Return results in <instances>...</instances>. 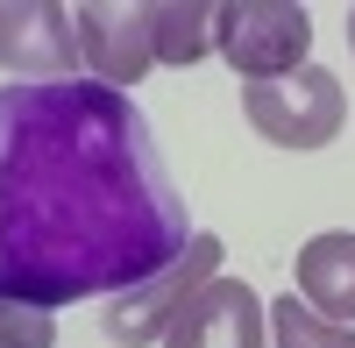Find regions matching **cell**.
<instances>
[{
  "label": "cell",
  "mask_w": 355,
  "mask_h": 348,
  "mask_svg": "<svg viewBox=\"0 0 355 348\" xmlns=\"http://www.w3.org/2000/svg\"><path fill=\"white\" fill-rule=\"evenodd\" d=\"M192 242L157 128L100 78L0 85V299L71 306L157 277Z\"/></svg>",
  "instance_id": "1"
},
{
  "label": "cell",
  "mask_w": 355,
  "mask_h": 348,
  "mask_svg": "<svg viewBox=\"0 0 355 348\" xmlns=\"http://www.w3.org/2000/svg\"><path fill=\"white\" fill-rule=\"evenodd\" d=\"M214 277H220V235H192L178 263H164L157 277H142V284H128V292H114V299L100 306L107 341H121V348H157V341L178 327V313H185Z\"/></svg>",
  "instance_id": "2"
},
{
  "label": "cell",
  "mask_w": 355,
  "mask_h": 348,
  "mask_svg": "<svg viewBox=\"0 0 355 348\" xmlns=\"http://www.w3.org/2000/svg\"><path fill=\"white\" fill-rule=\"evenodd\" d=\"M214 50L242 71V85L291 78V71H306L313 15L299 0H220L214 8Z\"/></svg>",
  "instance_id": "3"
},
{
  "label": "cell",
  "mask_w": 355,
  "mask_h": 348,
  "mask_svg": "<svg viewBox=\"0 0 355 348\" xmlns=\"http://www.w3.org/2000/svg\"><path fill=\"white\" fill-rule=\"evenodd\" d=\"M242 114L263 142L277 150H327V142L348 128V93L334 71H291V78H263V85H242Z\"/></svg>",
  "instance_id": "4"
},
{
  "label": "cell",
  "mask_w": 355,
  "mask_h": 348,
  "mask_svg": "<svg viewBox=\"0 0 355 348\" xmlns=\"http://www.w3.org/2000/svg\"><path fill=\"white\" fill-rule=\"evenodd\" d=\"M78 21L64 0H0V71H21V85L78 78Z\"/></svg>",
  "instance_id": "5"
},
{
  "label": "cell",
  "mask_w": 355,
  "mask_h": 348,
  "mask_svg": "<svg viewBox=\"0 0 355 348\" xmlns=\"http://www.w3.org/2000/svg\"><path fill=\"white\" fill-rule=\"evenodd\" d=\"M71 21H78V57H85V71H93L100 85L128 93V85H142V78H150V64H157V43H150V8L85 0V8H71Z\"/></svg>",
  "instance_id": "6"
},
{
  "label": "cell",
  "mask_w": 355,
  "mask_h": 348,
  "mask_svg": "<svg viewBox=\"0 0 355 348\" xmlns=\"http://www.w3.org/2000/svg\"><path fill=\"white\" fill-rule=\"evenodd\" d=\"M270 313L242 277H214L206 292L178 313V327L164 334V348H263Z\"/></svg>",
  "instance_id": "7"
},
{
  "label": "cell",
  "mask_w": 355,
  "mask_h": 348,
  "mask_svg": "<svg viewBox=\"0 0 355 348\" xmlns=\"http://www.w3.org/2000/svg\"><path fill=\"white\" fill-rule=\"evenodd\" d=\"M299 299L334 327H355V235L334 227V235H313L299 249Z\"/></svg>",
  "instance_id": "8"
},
{
  "label": "cell",
  "mask_w": 355,
  "mask_h": 348,
  "mask_svg": "<svg viewBox=\"0 0 355 348\" xmlns=\"http://www.w3.org/2000/svg\"><path fill=\"white\" fill-rule=\"evenodd\" d=\"M150 43H157V64H199L214 50V8L206 0H157Z\"/></svg>",
  "instance_id": "9"
},
{
  "label": "cell",
  "mask_w": 355,
  "mask_h": 348,
  "mask_svg": "<svg viewBox=\"0 0 355 348\" xmlns=\"http://www.w3.org/2000/svg\"><path fill=\"white\" fill-rule=\"evenodd\" d=\"M270 348H355V327H334V320H320V313L291 292L270 306Z\"/></svg>",
  "instance_id": "10"
},
{
  "label": "cell",
  "mask_w": 355,
  "mask_h": 348,
  "mask_svg": "<svg viewBox=\"0 0 355 348\" xmlns=\"http://www.w3.org/2000/svg\"><path fill=\"white\" fill-rule=\"evenodd\" d=\"M0 348H57V313L0 299Z\"/></svg>",
  "instance_id": "11"
},
{
  "label": "cell",
  "mask_w": 355,
  "mask_h": 348,
  "mask_svg": "<svg viewBox=\"0 0 355 348\" xmlns=\"http://www.w3.org/2000/svg\"><path fill=\"white\" fill-rule=\"evenodd\" d=\"M348 50H355V8H348Z\"/></svg>",
  "instance_id": "12"
}]
</instances>
